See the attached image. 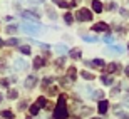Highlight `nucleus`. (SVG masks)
I'll return each mask as SVG.
<instances>
[{"label": "nucleus", "instance_id": "nucleus-1", "mask_svg": "<svg viewBox=\"0 0 129 119\" xmlns=\"http://www.w3.org/2000/svg\"><path fill=\"white\" fill-rule=\"evenodd\" d=\"M69 117V112H67V107H66V97L60 96L59 97V104L54 111V119H67Z\"/></svg>", "mask_w": 129, "mask_h": 119}, {"label": "nucleus", "instance_id": "nucleus-2", "mask_svg": "<svg viewBox=\"0 0 129 119\" xmlns=\"http://www.w3.org/2000/svg\"><path fill=\"white\" fill-rule=\"evenodd\" d=\"M77 20L79 22H91L92 20V12L87 9H81L77 12Z\"/></svg>", "mask_w": 129, "mask_h": 119}, {"label": "nucleus", "instance_id": "nucleus-3", "mask_svg": "<svg viewBox=\"0 0 129 119\" xmlns=\"http://www.w3.org/2000/svg\"><path fill=\"white\" fill-rule=\"evenodd\" d=\"M22 30L27 34H32V35H35V34L40 32V27L39 25H34V24H29V22H25V24H22Z\"/></svg>", "mask_w": 129, "mask_h": 119}, {"label": "nucleus", "instance_id": "nucleus-4", "mask_svg": "<svg viewBox=\"0 0 129 119\" xmlns=\"http://www.w3.org/2000/svg\"><path fill=\"white\" fill-rule=\"evenodd\" d=\"M92 30H94V32H107V30H109V25L106 24V22H97V24L92 27Z\"/></svg>", "mask_w": 129, "mask_h": 119}, {"label": "nucleus", "instance_id": "nucleus-5", "mask_svg": "<svg viewBox=\"0 0 129 119\" xmlns=\"http://www.w3.org/2000/svg\"><path fill=\"white\" fill-rule=\"evenodd\" d=\"M35 82H37V77L35 76H29L27 81H25V87H27V89H32V87L35 86Z\"/></svg>", "mask_w": 129, "mask_h": 119}, {"label": "nucleus", "instance_id": "nucleus-6", "mask_svg": "<svg viewBox=\"0 0 129 119\" xmlns=\"http://www.w3.org/2000/svg\"><path fill=\"white\" fill-rule=\"evenodd\" d=\"M102 9H104V7H102V4H101L99 0H92V10H94V12L101 14V12H102Z\"/></svg>", "mask_w": 129, "mask_h": 119}, {"label": "nucleus", "instance_id": "nucleus-7", "mask_svg": "<svg viewBox=\"0 0 129 119\" xmlns=\"http://www.w3.org/2000/svg\"><path fill=\"white\" fill-rule=\"evenodd\" d=\"M87 66H91V67H102L104 66V61L102 59H94V61H91V62H86Z\"/></svg>", "mask_w": 129, "mask_h": 119}, {"label": "nucleus", "instance_id": "nucleus-8", "mask_svg": "<svg viewBox=\"0 0 129 119\" xmlns=\"http://www.w3.org/2000/svg\"><path fill=\"white\" fill-rule=\"evenodd\" d=\"M44 64H45L44 57H35V59H34V67H35V69H40Z\"/></svg>", "mask_w": 129, "mask_h": 119}, {"label": "nucleus", "instance_id": "nucleus-9", "mask_svg": "<svg viewBox=\"0 0 129 119\" xmlns=\"http://www.w3.org/2000/svg\"><path fill=\"white\" fill-rule=\"evenodd\" d=\"M97 106H99V112H101V114H104L106 111H107V106H109V102H107V101H101Z\"/></svg>", "mask_w": 129, "mask_h": 119}, {"label": "nucleus", "instance_id": "nucleus-10", "mask_svg": "<svg viewBox=\"0 0 129 119\" xmlns=\"http://www.w3.org/2000/svg\"><path fill=\"white\" fill-rule=\"evenodd\" d=\"M55 5H59V7H62V9H69L71 7V4L69 2H66V0H52Z\"/></svg>", "mask_w": 129, "mask_h": 119}, {"label": "nucleus", "instance_id": "nucleus-11", "mask_svg": "<svg viewBox=\"0 0 129 119\" xmlns=\"http://www.w3.org/2000/svg\"><path fill=\"white\" fill-rule=\"evenodd\" d=\"M17 29H19V27H17L15 24H10V25L5 27V32L7 34H17Z\"/></svg>", "mask_w": 129, "mask_h": 119}, {"label": "nucleus", "instance_id": "nucleus-12", "mask_svg": "<svg viewBox=\"0 0 129 119\" xmlns=\"http://www.w3.org/2000/svg\"><path fill=\"white\" fill-rule=\"evenodd\" d=\"M19 52H22L24 55H30V52H32V50H30L29 45H20V47H19Z\"/></svg>", "mask_w": 129, "mask_h": 119}, {"label": "nucleus", "instance_id": "nucleus-13", "mask_svg": "<svg viewBox=\"0 0 129 119\" xmlns=\"http://www.w3.org/2000/svg\"><path fill=\"white\" fill-rule=\"evenodd\" d=\"M69 55H71L72 59H79L81 57V49H72L71 52H69Z\"/></svg>", "mask_w": 129, "mask_h": 119}, {"label": "nucleus", "instance_id": "nucleus-14", "mask_svg": "<svg viewBox=\"0 0 129 119\" xmlns=\"http://www.w3.org/2000/svg\"><path fill=\"white\" fill-rule=\"evenodd\" d=\"M101 79H102V84H106V86H112V82H114V79L109 76H102Z\"/></svg>", "mask_w": 129, "mask_h": 119}, {"label": "nucleus", "instance_id": "nucleus-15", "mask_svg": "<svg viewBox=\"0 0 129 119\" xmlns=\"http://www.w3.org/2000/svg\"><path fill=\"white\" fill-rule=\"evenodd\" d=\"M19 42H20L19 39H17V37H14V39H9V40H5V42H4V45H19Z\"/></svg>", "mask_w": 129, "mask_h": 119}, {"label": "nucleus", "instance_id": "nucleus-16", "mask_svg": "<svg viewBox=\"0 0 129 119\" xmlns=\"http://www.w3.org/2000/svg\"><path fill=\"white\" fill-rule=\"evenodd\" d=\"M81 76H82V79H86V81H92V79H94V76H92L91 72H87V71H82Z\"/></svg>", "mask_w": 129, "mask_h": 119}, {"label": "nucleus", "instance_id": "nucleus-17", "mask_svg": "<svg viewBox=\"0 0 129 119\" xmlns=\"http://www.w3.org/2000/svg\"><path fill=\"white\" fill-rule=\"evenodd\" d=\"M2 117L14 119V112H12V111H2Z\"/></svg>", "mask_w": 129, "mask_h": 119}, {"label": "nucleus", "instance_id": "nucleus-18", "mask_svg": "<svg viewBox=\"0 0 129 119\" xmlns=\"http://www.w3.org/2000/svg\"><path fill=\"white\" fill-rule=\"evenodd\" d=\"M15 66L19 67V69H25V66H27V64H25L22 59H17V61H15Z\"/></svg>", "mask_w": 129, "mask_h": 119}, {"label": "nucleus", "instance_id": "nucleus-19", "mask_svg": "<svg viewBox=\"0 0 129 119\" xmlns=\"http://www.w3.org/2000/svg\"><path fill=\"white\" fill-rule=\"evenodd\" d=\"M45 104H47V101L44 99V97H39L37 99V106L39 107H45Z\"/></svg>", "mask_w": 129, "mask_h": 119}, {"label": "nucleus", "instance_id": "nucleus-20", "mask_svg": "<svg viewBox=\"0 0 129 119\" xmlns=\"http://www.w3.org/2000/svg\"><path fill=\"white\" fill-rule=\"evenodd\" d=\"M117 69H119L117 64H109V66H107V72H116Z\"/></svg>", "mask_w": 129, "mask_h": 119}, {"label": "nucleus", "instance_id": "nucleus-21", "mask_svg": "<svg viewBox=\"0 0 129 119\" xmlns=\"http://www.w3.org/2000/svg\"><path fill=\"white\" fill-rule=\"evenodd\" d=\"M64 20H66V24H67V25H71V24H72V20H74V17H72L71 14H66Z\"/></svg>", "mask_w": 129, "mask_h": 119}, {"label": "nucleus", "instance_id": "nucleus-22", "mask_svg": "<svg viewBox=\"0 0 129 119\" xmlns=\"http://www.w3.org/2000/svg\"><path fill=\"white\" fill-rule=\"evenodd\" d=\"M69 77H71V81H76V69L74 67L69 69Z\"/></svg>", "mask_w": 129, "mask_h": 119}, {"label": "nucleus", "instance_id": "nucleus-23", "mask_svg": "<svg viewBox=\"0 0 129 119\" xmlns=\"http://www.w3.org/2000/svg\"><path fill=\"white\" fill-rule=\"evenodd\" d=\"M84 40H86V42H97V37H92V35H84Z\"/></svg>", "mask_w": 129, "mask_h": 119}, {"label": "nucleus", "instance_id": "nucleus-24", "mask_svg": "<svg viewBox=\"0 0 129 119\" xmlns=\"http://www.w3.org/2000/svg\"><path fill=\"white\" fill-rule=\"evenodd\" d=\"M37 112H39V106H37V104H32V106H30V114L35 116Z\"/></svg>", "mask_w": 129, "mask_h": 119}, {"label": "nucleus", "instance_id": "nucleus-25", "mask_svg": "<svg viewBox=\"0 0 129 119\" xmlns=\"http://www.w3.org/2000/svg\"><path fill=\"white\" fill-rule=\"evenodd\" d=\"M102 96H104L102 91H96V94H92V97H94V99H102Z\"/></svg>", "mask_w": 129, "mask_h": 119}, {"label": "nucleus", "instance_id": "nucleus-26", "mask_svg": "<svg viewBox=\"0 0 129 119\" xmlns=\"http://www.w3.org/2000/svg\"><path fill=\"white\" fill-rule=\"evenodd\" d=\"M104 42H106V44H112V42H114V37L107 34V35H106V37H104Z\"/></svg>", "mask_w": 129, "mask_h": 119}, {"label": "nucleus", "instance_id": "nucleus-27", "mask_svg": "<svg viewBox=\"0 0 129 119\" xmlns=\"http://www.w3.org/2000/svg\"><path fill=\"white\" fill-rule=\"evenodd\" d=\"M57 50L60 54H66L67 52V47H66V45H62V44H59V45H57Z\"/></svg>", "mask_w": 129, "mask_h": 119}, {"label": "nucleus", "instance_id": "nucleus-28", "mask_svg": "<svg viewBox=\"0 0 129 119\" xmlns=\"http://www.w3.org/2000/svg\"><path fill=\"white\" fill-rule=\"evenodd\" d=\"M109 50H111V52H114V54H121L124 49H122V47H111Z\"/></svg>", "mask_w": 129, "mask_h": 119}, {"label": "nucleus", "instance_id": "nucleus-29", "mask_svg": "<svg viewBox=\"0 0 129 119\" xmlns=\"http://www.w3.org/2000/svg\"><path fill=\"white\" fill-rule=\"evenodd\" d=\"M15 97H17V91H9V99H15Z\"/></svg>", "mask_w": 129, "mask_h": 119}, {"label": "nucleus", "instance_id": "nucleus-30", "mask_svg": "<svg viewBox=\"0 0 129 119\" xmlns=\"http://www.w3.org/2000/svg\"><path fill=\"white\" fill-rule=\"evenodd\" d=\"M47 15L50 17V19H57V15L54 14V10H52V9H47Z\"/></svg>", "mask_w": 129, "mask_h": 119}, {"label": "nucleus", "instance_id": "nucleus-31", "mask_svg": "<svg viewBox=\"0 0 129 119\" xmlns=\"http://www.w3.org/2000/svg\"><path fill=\"white\" fill-rule=\"evenodd\" d=\"M119 14L122 15L124 19H127V17H129V10H126V9H121V12H119Z\"/></svg>", "mask_w": 129, "mask_h": 119}, {"label": "nucleus", "instance_id": "nucleus-32", "mask_svg": "<svg viewBox=\"0 0 129 119\" xmlns=\"http://www.w3.org/2000/svg\"><path fill=\"white\" fill-rule=\"evenodd\" d=\"M50 82H52V77H45V79L42 81V86H49Z\"/></svg>", "mask_w": 129, "mask_h": 119}, {"label": "nucleus", "instance_id": "nucleus-33", "mask_svg": "<svg viewBox=\"0 0 129 119\" xmlns=\"http://www.w3.org/2000/svg\"><path fill=\"white\" fill-rule=\"evenodd\" d=\"M57 92H59V91H57V87H50V89H49V94H50V96H55Z\"/></svg>", "mask_w": 129, "mask_h": 119}, {"label": "nucleus", "instance_id": "nucleus-34", "mask_svg": "<svg viewBox=\"0 0 129 119\" xmlns=\"http://www.w3.org/2000/svg\"><path fill=\"white\" fill-rule=\"evenodd\" d=\"M107 9H109V10H114L116 9V4H114V2H109V4H107Z\"/></svg>", "mask_w": 129, "mask_h": 119}, {"label": "nucleus", "instance_id": "nucleus-35", "mask_svg": "<svg viewBox=\"0 0 129 119\" xmlns=\"http://www.w3.org/2000/svg\"><path fill=\"white\" fill-rule=\"evenodd\" d=\"M64 62H66V59H64V57H60V59H57V61H55V64H59V66H62Z\"/></svg>", "mask_w": 129, "mask_h": 119}, {"label": "nucleus", "instance_id": "nucleus-36", "mask_svg": "<svg viewBox=\"0 0 129 119\" xmlns=\"http://www.w3.org/2000/svg\"><path fill=\"white\" fill-rule=\"evenodd\" d=\"M112 94H114V96L119 94V87H114V89H112Z\"/></svg>", "mask_w": 129, "mask_h": 119}, {"label": "nucleus", "instance_id": "nucleus-37", "mask_svg": "<svg viewBox=\"0 0 129 119\" xmlns=\"http://www.w3.org/2000/svg\"><path fill=\"white\" fill-rule=\"evenodd\" d=\"M124 72H126V74H127V76H129V66L126 67V71H124Z\"/></svg>", "mask_w": 129, "mask_h": 119}, {"label": "nucleus", "instance_id": "nucleus-38", "mask_svg": "<svg viewBox=\"0 0 129 119\" xmlns=\"http://www.w3.org/2000/svg\"><path fill=\"white\" fill-rule=\"evenodd\" d=\"M2 44H4V42H2V39H0V45H2Z\"/></svg>", "mask_w": 129, "mask_h": 119}, {"label": "nucleus", "instance_id": "nucleus-39", "mask_svg": "<svg viewBox=\"0 0 129 119\" xmlns=\"http://www.w3.org/2000/svg\"><path fill=\"white\" fill-rule=\"evenodd\" d=\"M0 101H2V94H0Z\"/></svg>", "mask_w": 129, "mask_h": 119}, {"label": "nucleus", "instance_id": "nucleus-40", "mask_svg": "<svg viewBox=\"0 0 129 119\" xmlns=\"http://www.w3.org/2000/svg\"><path fill=\"white\" fill-rule=\"evenodd\" d=\"M92 119H97V117H92Z\"/></svg>", "mask_w": 129, "mask_h": 119}]
</instances>
